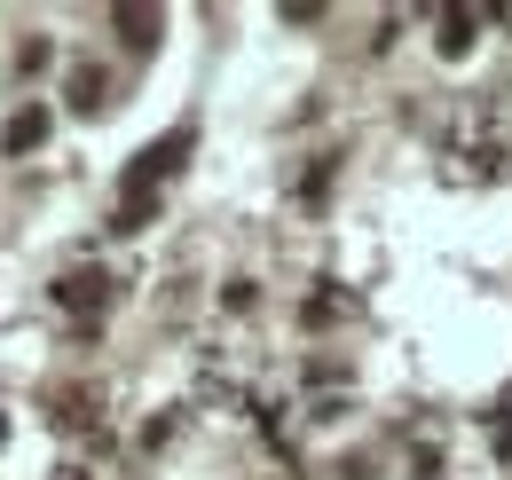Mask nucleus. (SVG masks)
Wrapping results in <instances>:
<instances>
[{
    "mask_svg": "<svg viewBox=\"0 0 512 480\" xmlns=\"http://www.w3.org/2000/svg\"><path fill=\"white\" fill-rule=\"evenodd\" d=\"M111 24H119V40H127L134 56H150V48L166 40V16H158V8H111Z\"/></svg>",
    "mask_w": 512,
    "mask_h": 480,
    "instance_id": "obj_4",
    "label": "nucleus"
},
{
    "mask_svg": "<svg viewBox=\"0 0 512 480\" xmlns=\"http://www.w3.org/2000/svg\"><path fill=\"white\" fill-rule=\"evenodd\" d=\"M40 142H48V103H24L16 119L0 126V150H8V158H24V150H40Z\"/></svg>",
    "mask_w": 512,
    "mask_h": 480,
    "instance_id": "obj_5",
    "label": "nucleus"
},
{
    "mask_svg": "<svg viewBox=\"0 0 512 480\" xmlns=\"http://www.w3.org/2000/svg\"><path fill=\"white\" fill-rule=\"evenodd\" d=\"M64 95H71V111H103V71H95V63H79V71L64 79Z\"/></svg>",
    "mask_w": 512,
    "mask_h": 480,
    "instance_id": "obj_6",
    "label": "nucleus"
},
{
    "mask_svg": "<svg viewBox=\"0 0 512 480\" xmlns=\"http://www.w3.org/2000/svg\"><path fill=\"white\" fill-rule=\"evenodd\" d=\"M150 213H158V197H142V189H119V213H111V229H150Z\"/></svg>",
    "mask_w": 512,
    "mask_h": 480,
    "instance_id": "obj_7",
    "label": "nucleus"
},
{
    "mask_svg": "<svg viewBox=\"0 0 512 480\" xmlns=\"http://www.w3.org/2000/svg\"><path fill=\"white\" fill-rule=\"evenodd\" d=\"M190 126H174V134H166V142H142V150H134L127 158V181H119V189H142V197H158V181L166 174H182V158H190Z\"/></svg>",
    "mask_w": 512,
    "mask_h": 480,
    "instance_id": "obj_1",
    "label": "nucleus"
},
{
    "mask_svg": "<svg viewBox=\"0 0 512 480\" xmlns=\"http://www.w3.org/2000/svg\"><path fill=\"white\" fill-rule=\"evenodd\" d=\"M48 56H56L48 40H24V48H16V63H24V71H48Z\"/></svg>",
    "mask_w": 512,
    "mask_h": 480,
    "instance_id": "obj_8",
    "label": "nucleus"
},
{
    "mask_svg": "<svg viewBox=\"0 0 512 480\" xmlns=\"http://www.w3.org/2000/svg\"><path fill=\"white\" fill-rule=\"evenodd\" d=\"M473 40H481V8H442V16H434V48H442L449 63L465 56Z\"/></svg>",
    "mask_w": 512,
    "mask_h": 480,
    "instance_id": "obj_3",
    "label": "nucleus"
},
{
    "mask_svg": "<svg viewBox=\"0 0 512 480\" xmlns=\"http://www.w3.org/2000/svg\"><path fill=\"white\" fill-rule=\"evenodd\" d=\"M111 300V276L103 268H64L56 276V307H71V315H87V307H103Z\"/></svg>",
    "mask_w": 512,
    "mask_h": 480,
    "instance_id": "obj_2",
    "label": "nucleus"
}]
</instances>
